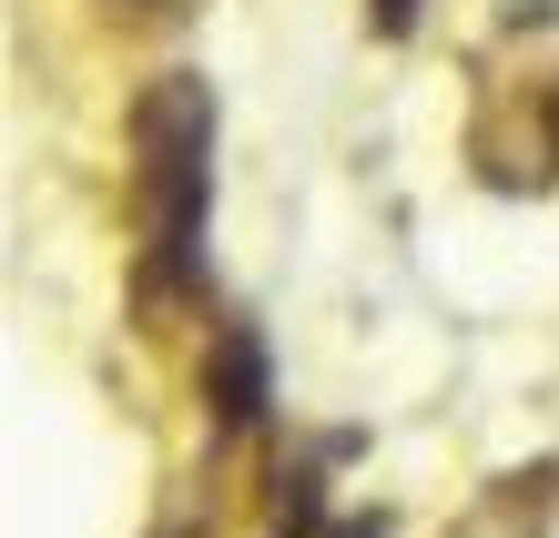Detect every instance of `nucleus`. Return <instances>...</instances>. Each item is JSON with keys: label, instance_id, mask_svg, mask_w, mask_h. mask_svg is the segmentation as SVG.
Masks as SVG:
<instances>
[{"label": "nucleus", "instance_id": "2", "mask_svg": "<svg viewBox=\"0 0 559 538\" xmlns=\"http://www.w3.org/2000/svg\"><path fill=\"white\" fill-rule=\"evenodd\" d=\"M204 407H214V427H254V407H265V346H254L245 325L214 335V356H204Z\"/></svg>", "mask_w": 559, "mask_h": 538}, {"label": "nucleus", "instance_id": "1", "mask_svg": "<svg viewBox=\"0 0 559 538\" xmlns=\"http://www.w3.org/2000/svg\"><path fill=\"white\" fill-rule=\"evenodd\" d=\"M204 143H214V92L193 72L143 82L133 103V153H143V295H174L193 275V234H204Z\"/></svg>", "mask_w": 559, "mask_h": 538}, {"label": "nucleus", "instance_id": "5", "mask_svg": "<svg viewBox=\"0 0 559 538\" xmlns=\"http://www.w3.org/2000/svg\"><path fill=\"white\" fill-rule=\"evenodd\" d=\"M346 538H377V528H346Z\"/></svg>", "mask_w": 559, "mask_h": 538}, {"label": "nucleus", "instance_id": "3", "mask_svg": "<svg viewBox=\"0 0 559 538\" xmlns=\"http://www.w3.org/2000/svg\"><path fill=\"white\" fill-rule=\"evenodd\" d=\"M417 21V0H377V31H407Z\"/></svg>", "mask_w": 559, "mask_h": 538}, {"label": "nucleus", "instance_id": "4", "mask_svg": "<svg viewBox=\"0 0 559 538\" xmlns=\"http://www.w3.org/2000/svg\"><path fill=\"white\" fill-rule=\"evenodd\" d=\"M539 122H549V153H559V82H549V103H539Z\"/></svg>", "mask_w": 559, "mask_h": 538}]
</instances>
